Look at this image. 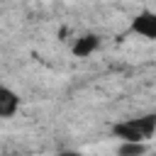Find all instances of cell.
Here are the masks:
<instances>
[{
  "mask_svg": "<svg viewBox=\"0 0 156 156\" xmlns=\"http://www.w3.org/2000/svg\"><path fill=\"white\" fill-rule=\"evenodd\" d=\"M154 127H156V115H141L117 122L112 127V134L119 141H149L154 136Z\"/></svg>",
  "mask_w": 156,
  "mask_h": 156,
  "instance_id": "6da1fadb",
  "label": "cell"
},
{
  "mask_svg": "<svg viewBox=\"0 0 156 156\" xmlns=\"http://www.w3.org/2000/svg\"><path fill=\"white\" fill-rule=\"evenodd\" d=\"M129 32H134V34H139V37H144V39H156V15H154L151 10L139 12V15L132 20Z\"/></svg>",
  "mask_w": 156,
  "mask_h": 156,
  "instance_id": "7a4b0ae2",
  "label": "cell"
},
{
  "mask_svg": "<svg viewBox=\"0 0 156 156\" xmlns=\"http://www.w3.org/2000/svg\"><path fill=\"white\" fill-rule=\"evenodd\" d=\"M20 110V98L15 90H10L7 85H0V117H12Z\"/></svg>",
  "mask_w": 156,
  "mask_h": 156,
  "instance_id": "3957f363",
  "label": "cell"
},
{
  "mask_svg": "<svg viewBox=\"0 0 156 156\" xmlns=\"http://www.w3.org/2000/svg\"><path fill=\"white\" fill-rule=\"evenodd\" d=\"M98 46H100V39H98L95 34H85V37H80V39L73 44V54H76L78 58H85V56H90Z\"/></svg>",
  "mask_w": 156,
  "mask_h": 156,
  "instance_id": "277c9868",
  "label": "cell"
},
{
  "mask_svg": "<svg viewBox=\"0 0 156 156\" xmlns=\"http://www.w3.org/2000/svg\"><path fill=\"white\" fill-rule=\"evenodd\" d=\"M146 151L144 141H122L119 146V156H141Z\"/></svg>",
  "mask_w": 156,
  "mask_h": 156,
  "instance_id": "5b68a950",
  "label": "cell"
},
{
  "mask_svg": "<svg viewBox=\"0 0 156 156\" xmlns=\"http://www.w3.org/2000/svg\"><path fill=\"white\" fill-rule=\"evenodd\" d=\"M54 156H85V154H80V151H58Z\"/></svg>",
  "mask_w": 156,
  "mask_h": 156,
  "instance_id": "8992f818",
  "label": "cell"
}]
</instances>
